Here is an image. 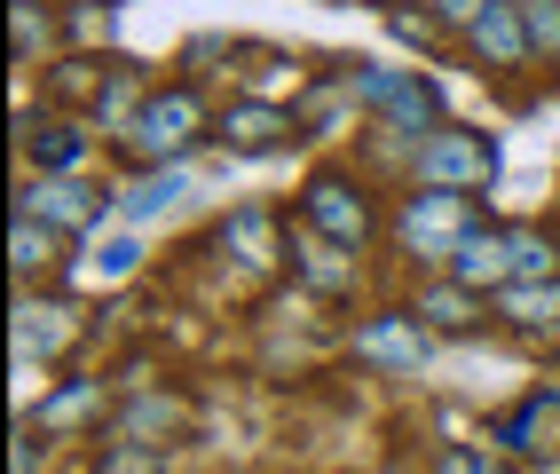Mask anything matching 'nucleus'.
I'll return each mask as SVG.
<instances>
[{"label": "nucleus", "instance_id": "nucleus-25", "mask_svg": "<svg viewBox=\"0 0 560 474\" xmlns=\"http://www.w3.org/2000/svg\"><path fill=\"white\" fill-rule=\"evenodd\" d=\"M387 24H395V41H419V48H434V16H427V9H419V16L402 9V16H387Z\"/></svg>", "mask_w": 560, "mask_h": 474}, {"label": "nucleus", "instance_id": "nucleus-17", "mask_svg": "<svg viewBox=\"0 0 560 474\" xmlns=\"http://www.w3.org/2000/svg\"><path fill=\"white\" fill-rule=\"evenodd\" d=\"M292 262L308 269L316 293H348V285H355V253H348V245H331V238H301V253H292Z\"/></svg>", "mask_w": 560, "mask_h": 474}, {"label": "nucleus", "instance_id": "nucleus-20", "mask_svg": "<svg viewBox=\"0 0 560 474\" xmlns=\"http://www.w3.org/2000/svg\"><path fill=\"white\" fill-rule=\"evenodd\" d=\"M24 142H32V159H40V174H71L80 151H88V142L71 135V127H56V119H48V135H24Z\"/></svg>", "mask_w": 560, "mask_h": 474}, {"label": "nucleus", "instance_id": "nucleus-3", "mask_svg": "<svg viewBox=\"0 0 560 474\" xmlns=\"http://www.w3.org/2000/svg\"><path fill=\"white\" fill-rule=\"evenodd\" d=\"M498 166V142L481 127H434L410 142V190H481Z\"/></svg>", "mask_w": 560, "mask_h": 474}, {"label": "nucleus", "instance_id": "nucleus-22", "mask_svg": "<svg viewBox=\"0 0 560 474\" xmlns=\"http://www.w3.org/2000/svg\"><path fill=\"white\" fill-rule=\"evenodd\" d=\"M48 9L40 0H16V63H32V56H48Z\"/></svg>", "mask_w": 560, "mask_h": 474}, {"label": "nucleus", "instance_id": "nucleus-2", "mask_svg": "<svg viewBox=\"0 0 560 474\" xmlns=\"http://www.w3.org/2000/svg\"><path fill=\"white\" fill-rule=\"evenodd\" d=\"M474 230H481L474 190H402V206H395V245L427 253V262H451Z\"/></svg>", "mask_w": 560, "mask_h": 474}, {"label": "nucleus", "instance_id": "nucleus-6", "mask_svg": "<svg viewBox=\"0 0 560 474\" xmlns=\"http://www.w3.org/2000/svg\"><path fill=\"white\" fill-rule=\"evenodd\" d=\"M427 348H434V333H427V324L410 316V309H380V316H363V324H355V363H371V372H387V380L419 372Z\"/></svg>", "mask_w": 560, "mask_h": 474}, {"label": "nucleus", "instance_id": "nucleus-24", "mask_svg": "<svg viewBox=\"0 0 560 474\" xmlns=\"http://www.w3.org/2000/svg\"><path fill=\"white\" fill-rule=\"evenodd\" d=\"M490 9H498V0H427V16H434V24H451V32H474Z\"/></svg>", "mask_w": 560, "mask_h": 474}, {"label": "nucleus", "instance_id": "nucleus-7", "mask_svg": "<svg viewBox=\"0 0 560 474\" xmlns=\"http://www.w3.org/2000/svg\"><path fill=\"white\" fill-rule=\"evenodd\" d=\"M213 135H221V151H237V159H269V151H284V142L301 135V112L260 103V95H237V103L213 112Z\"/></svg>", "mask_w": 560, "mask_h": 474}, {"label": "nucleus", "instance_id": "nucleus-12", "mask_svg": "<svg viewBox=\"0 0 560 474\" xmlns=\"http://www.w3.org/2000/svg\"><path fill=\"white\" fill-rule=\"evenodd\" d=\"M505 451H552L560 443V395H521V404L498 419Z\"/></svg>", "mask_w": 560, "mask_h": 474}, {"label": "nucleus", "instance_id": "nucleus-23", "mask_svg": "<svg viewBox=\"0 0 560 474\" xmlns=\"http://www.w3.org/2000/svg\"><path fill=\"white\" fill-rule=\"evenodd\" d=\"M434 474H505V459H498V451H481V443H442Z\"/></svg>", "mask_w": 560, "mask_h": 474}, {"label": "nucleus", "instance_id": "nucleus-21", "mask_svg": "<svg viewBox=\"0 0 560 474\" xmlns=\"http://www.w3.org/2000/svg\"><path fill=\"white\" fill-rule=\"evenodd\" d=\"M135 253H142L135 238H110V245L95 253V262H80V285H119V277L135 269Z\"/></svg>", "mask_w": 560, "mask_h": 474}, {"label": "nucleus", "instance_id": "nucleus-18", "mask_svg": "<svg viewBox=\"0 0 560 474\" xmlns=\"http://www.w3.org/2000/svg\"><path fill=\"white\" fill-rule=\"evenodd\" d=\"M63 333H71V316H63V309H40L32 293L16 301V356H32V348H56Z\"/></svg>", "mask_w": 560, "mask_h": 474}, {"label": "nucleus", "instance_id": "nucleus-15", "mask_svg": "<svg viewBox=\"0 0 560 474\" xmlns=\"http://www.w3.org/2000/svg\"><path fill=\"white\" fill-rule=\"evenodd\" d=\"M221 253H237V262L245 269H269L277 262V222H269V213H230V222H221Z\"/></svg>", "mask_w": 560, "mask_h": 474}, {"label": "nucleus", "instance_id": "nucleus-19", "mask_svg": "<svg viewBox=\"0 0 560 474\" xmlns=\"http://www.w3.org/2000/svg\"><path fill=\"white\" fill-rule=\"evenodd\" d=\"M521 24H529V56L560 63V0H513Z\"/></svg>", "mask_w": 560, "mask_h": 474}, {"label": "nucleus", "instance_id": "nucleus-9", "mask_svg": "<svg viewBox=\"0 0 560 474\" xmlns=\"http://www.w3.org/2000/svg\"><path fill=\"white\" fill-rule=\"evenodd\" d=\"M451 277L466 285V293H505V285H513V245H505V230H474L458 253H451Z\"/></svg>", "mask_w": 560, "mask_h": 474}, {"label": "nucleus", "instance_id": "nucleus-14", "mask_svg": "<svg viewBox=\"0 0 560 474\" xmlns=\"http://www.w3.org/2000/svg\"><path fill=\"white\" fill-rule=\"evenodd\" d=\"M88 419H103V380H71V388H56L48 404H40V419H32V427H40L48 443H56V435L88 427Z\"/></svg>", "mask_w": 560, "mask_h": 474}, {"label": "nucleus", "instance_id": "nucleus-13", "mask_svg": "<svg viewBox=\"0 0 560 474\" xmlns=\"http://www.w3.org/2000/svg\"><path fill=\"white\" fill-rule=\"evenodd\" d=\"M490 309L513 324V333H560V277H545V285H505Z\"/></svg>", "mask_w": 560, "mask_h": 474}, {"label": "nucleus", "instance_id": "nucleus-26", "mask_svg": "<svg viewBox=\"0 0 560 474\" xmlns=\"http://www.w3.org/2000/svg\"><path fill=\"white\" fill-rule=\"evenodd\" d=\"M380 9H387V16H402V0H380Z\"/></svg>", "mask_w": 560, "mask_h": 474}, {"label": "nucleus", "instance_id": "nucleus-5", "mask_svg": "<svg viewBox=\"0 0 560 474\" xmlns=\"http://www.w3.org/2000/svg\"><path fill=\"white\" fill-rule=\"evenodd\" d=\"M301 222H308V238H331V245L363 253L371 230H380V213H371L363 182H348V174H308V190H301Z\"/></svg>", "mask_w": 560, "mask_h": 474}, {"label": "nucleus", "instance_id": "nucleus-10", "mask_svg": "<svg viewBox=\"0 0 560 474\" xmlns=\"http://www.w3.org/2000/svg\"><path fill=\"white\" fill-rule=\"evenodd\" d=\"M410 316L427 324V333H481V293H466L458 277H442V285H419V293H410Z\"/></svg>", "mask_w": 560, "mask_h": 474}, {"label": "nucleus", "instance_id": "nucleus-1", "mask_svg": "<svg viewBox=\"0 0 560 474\" xmlns=\"http://www.w3.org/2000/svg\"><path fill=\"white\" fill-rule=\"evenodd\" d=\"M206 135H213L206 95H198L190 80H174V88H151V95H142V112L127 119V151H135L142 166H182Z\"/></svg>", "mask_w": 560, "mask_h": 474}, {"label": "nucleus", "instance_id": "nucleus-4", "mask_svg": "<svg viewBox=\"0 0 560 474\" xmlns=\"http://www.w3.org/2000/svg\"><path fill=\"white\" fill-rule=\"evenodd\" d=\"M355 103L380 127H395V135H434L442 127V95H434V80H419V71H395V63H380V71H363L355 80Z\"/></svg>", "mask_w": 560, "mask_h": 474}, {"label": "nucleus", "instance_id": "nucleus-16", "mask_svg": "<svg viewBox=\"0 0 560 474\" xmlns=\"http://www.w3.org/2000/svg\"><path fill=\"white\" fill-rule=\"evenodd\" d=\"M9 269H16L24 285L48 277V269H56V230L32 222V213H16V222H9Z\"/></svg>", "mask_w": 560, "mask_h": 474}, {"label": "nucleus", "instance_id": "nucleus-11", "mask_svg": "<svg viewBox=\"0 0 560 474\" xmlns=\"http://www.w3.org/2000/svg\"><path fill=\"white\" fill-rule=\"evenodd\" d=\"M466 48H474L481 63H490V71H521V63H529V24H521L513 0H498V9L466 32Z\"/></svg>", "mask_w": 560, "mask_h": 474}, {"label": "nucleus", "instance_id": "nucleus-8", "mask_svg": "<svg viewBox=\"0 0 560 474\" xmlns=\"http://www.w3.org/2000/svg\"><path fill=\"white\" fill-rule=\"evenodd\" d=\"M16 213H32V222H48V230H95L103 213H110V198L88 190L80 174H40V182H24Z\"/></svg>", "mask_w": 560, "mask_h": 474}]
</instances>
